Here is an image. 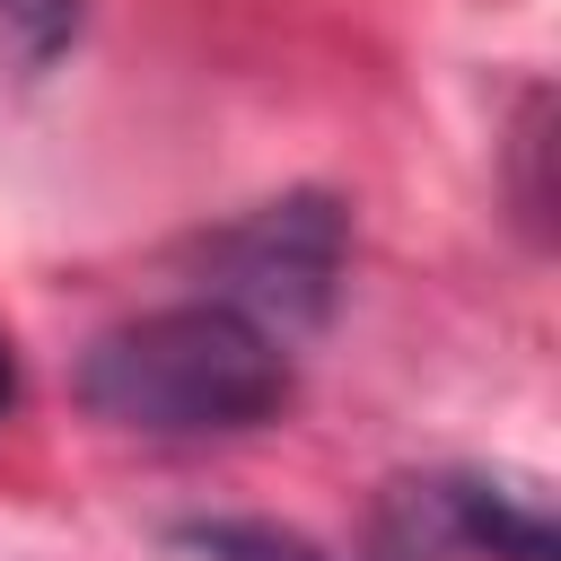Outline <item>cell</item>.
Returning <instances> with one entry per match:
<instances>
[{"label":"cell","mask_w":561,"mask_h":561,"mask_svg":"<svg viewBox=\"0 0 561 561\" xmlns=\"http://www.w3.org/2000/svg\"><path fill=\"white\" fill-rule=\"evenodd\" d=\"M70 394L131 438H237L289 403V351L219 298H175L105 324L79 351Z\"/></svg>","instance_id":"6da1fadb"},{"label":"cell","mask_w":561,"mask_h":561,"mask_svg":"<svg viewBox=\"0 0 561 561\" xmlns=\"http://www.w3.org/2000/svg\"><path fill=\"white\" fill-rule=\"evenodd\" d=\"M202 263V298L237 307L245 324H263L280 351L298 333H316L342 298V272H351V210L324 193V184H298V193H272L254 210H237L228 228H210L193 245Z\"/></svg>","instance_id":"7a4b0ae2"},{"label":"cell","mask_w":561,"mask_h":561,"mask_svg":"<svg viewBox=\"0 0 561 561\" xmlns=\"http://www.w3.org/2000/svg\"><path fill=\"white\" fill-rule=\"evenodd\" d=\"M447 526L456 552H491V561H552V508L526 482H491V473H447Z\"/></svg>","instance_id":"3957f363"},{"label":"cell","mask_w":561,"mask_h":561,"mask_svg":"<svg viewBox=\"0 0 561 561\" xmlns=\"http://www.w3.org/2000/svg\"><path fill=\"white\" fill-rule=\"evenodd\" d=\"M175 543L193 561H333L316 535H298L280 517H184Z\"/></svg>","instance_id":"277c9868"},{"label":"cell","mask_w":561,"mask_h":561,"mask_svg":"<svg viewBox=\"0 0 561 561\" xmlns=\"http://www.w3.org/2000/svg\"><path fill=\"white\" fill-rule=\"evenodd\" d=\"M88 26V0H0V61L18 79H44Z\"/></svg>","instance_id":"5b68a950"},{"label":"cell","mask_w":561,"mask_h":561,"mask_svg":"<svg viewBox=\"0 0 561 561\" xmlns=\"http://www.w3.org/2000/svg\"><path fill=\"white\" fill-rule=\"evenodd\" d=\"M18 403V351H9V333H0V412Z\"/></svg>","instance_id":"8992f818"}]
</instances>
